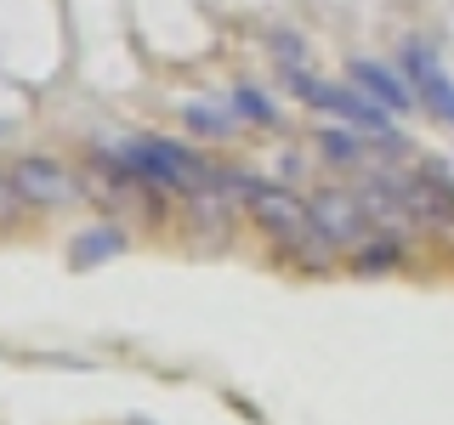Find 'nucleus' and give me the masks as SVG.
Instances as JSON below:
<instances>
[{
    "mask_svg": "<svg viewBox=\"0 0 454 425\" xmlns=\"http://www.w3.org/2000/svg\"><path fill=\"white\" fill-rule=\"evenodd\" d=\"M114 159L125 165V176H153V182L193 188V193L210 182V165H199L188 148H176V142H165V136H137V142H125V148H114Z\"/></svg>",
    "mask_w": 454,
    "mask_h": 425,
    "instance_id": "1",
    "label": "nucleus"
},
{
    "mask_svg": "<svg viewBox=\"0 0 454 425\" xmlns=\"http://www.w3.org/2000/svg\"><path fill=\"white\" fill-rule=\"evenodd\" d=\"M290 85H295V97H301V103H312V108H330V113H340V120L352 125V131H364V136H387L392 131V108H380L375 97L364 91H347V85H318V80H307L301 68H295L290 74Z\"/></svg>",
    "mask_w": 454,
    "mask_h": 425,
    "instance_id": "2",
    "label": "nucleus"
},
{
    "mask_svg": "<svg viewBox=\"0 0 454 425\" xmlns=\"http://www.w3.org/2000/svg\"><path fill=\"white\" fill-rule=\"evenodd\" d=\"M403 74L415 85V97L426 108H437L443 120H454V85L443 74V63H437V51L426 46V40H403Z\"/></svg>",
    "mask_w": 454,
    "mask_h": 425,
    "instance_id": "3",
    "label": "nucleus"
},
{
    "mask_svg": "<svg viewBox=\"0 0 454 425\" xmlns=\"http://www.w3.org/2000/svg\"><path fill=\"white\" fill-rule=\"evenodd\" d=\"M369 227L375 221L352 193H318V205H312V233H324L330 244H364Z\"/></svg>",
    "mask_w": 454,
    "mask_h": 425,
    "instance_id": "4",
    "label": "nucleus"
},
{
    "mask_svg": "<svg viewBox=\"0 0 454 425\" xmlns=\"http://www.w3.org/2000/svg\"><path fill=\"white\" fill-rule=\"evenodd\" d=\"M250 210H255V221H262L273 238H284V244H295V238L312 227V205H301V198L284 193V188H262L250 198Z\"/></svg>",
    "mask_w": 454,
    "mask_h": 425,
    "instance_id": "5",
    "label": "nucleus"
},
{
    "mask_svg": "<svg viewBox=\"0 0 454 425\" xmlns=\"http://www.w3.org/2000/svg\"><path fill=\"white\" fill-rule=\"evenodd\" d=\"M352 80H358L380 108H409V103H415V85H403L397 74H387L380 63H352Z\"/></svg>",
    "mask_w": 454,
    "mask_h": 425,
    "instance_id": "6",
    "label": "nucleus"
},
{
    "mask_svg": "<svg viewBox=\"0 0 454 425\" xmlns=\"http://www.w3.org/2000/svg\"><path fill=\"white\" fill-rule=\"evenodd\" d=\"M12 188H18L23 198H63L68 182H63V170L46 165V159H23L18 170H12Z\"/></svg>",
    "mask_w": 454,
    "mask_h": 425,
    "instance_id": "7",
    "label": "nucleus"
},
{
    "mask_svg": "<svg viewBox=\"0 0 454 425\" xmlns=\"http://www.w3.org/2000/svg\"><path fill=\"white\" fill-rule=\"evenodd\" d=\"M318 153L324 159H335V165H364V131L358 136H347V131H318ZM369 170V165H364Z\"/></svg>",
    "mask_w": 454,
    "mask_h": 425,
    "instance_id": "8",
    "label": "nucleus"
},
{
    "mask_svg": "<svg viewBox=\"0 0 454 425\" xmlns=\"http://www.w3.org/2000/svg\"><path fill=\"white\" fill-rule=\"evenodd\" d=\"M125 238L114 233V227H97V233H85L74 238V267H91V261H103V255H120Z\"/></svg>",
    "mask_w": 454,
    "mask_h": 425,
    "instance_id": "9",
    "label": "nucleus"
},
{
    "mask_svg": "<svg viewBox=\"0 0 454 425\" xmlns=\"http://www.w3.org/2000/svg\"><path fill=\"white\" fill-rule=\"evenodd\" d=\"M397 261H403L397 238H375V244L364 238V244H358V261H352V267H358V273H392Z\"/></svg>",
    "mask_w": 454,
    "mask_h": 425,
    "instance_id": "10",
    "label": "nucleus"
},
{
    "mask_svg": "<svg viewBox=\"0 0 454 425\" xmlns=\"http://www.w3.org/2000/svg\"><path fill=\"white\" fill-rule=\"evenodd\" d=\"M188 125H193V131H205V136H227V131H233V113L193 103V108H188Z\"/></svg>",
    "mask_w": 454,
    "mask_h": 425,
    "instance_id": "11",
    "label": "nucleus"
},
{
    "mask_svg": "<svg viewBox=\"0 0 454 425\" xmlns=\"http://www.w3.org/2000/svg\"><path fill=\"white\" fill-rule=\"evenodd\" d=\"M233 108L250 113V120H273V103H267L262 91H250V85H239V91H233Z\"/></svg>",
    "mask_w": 454,
    "mask_h": 425,
    "instance_id": "12",
    "label": "nucleus"
},
{
    "mask_svg": "<svg viewBox=\"0 0 454 425\" xmlns=\"http://www.w3.org/2000/svg\"><path fill=\"white\" fill-rule=\"evenodd\" d=\"M273 51H278V57H284V63H290V68L301 63V40H295L290 28H278V35H273Z\"/></svg>",
    "mask_w": 454,
    "mask_h": 425,
    "instance_id": "13",
    "label": "nucleus"
}]
</instances>
